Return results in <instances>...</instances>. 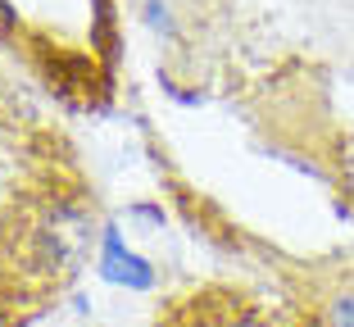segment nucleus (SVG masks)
I'll return each mask as SVG.
<instances>
[{
	"instance_id": "nucleus-1",
	"label": "nucleus",
	"mask_w": 354,
	"mask_h": 327,
	"mask_svg": "<svg viewBox=\"0 0 354 327\" xmlns=\"http://www.w3.org/2000/svg\"><path fill=\"white\" fill-rule=\"evenodd\" d=\"M100 273L109 277V282H118V286H150L155 277H150V264L141 259V254H132L123 241H118V232H109L104 236V254H100Z\"/></svg>"
},
{
	"instance_id": "nucleus-2",
	"label": "nucleus",
	"mask_w": 354,
	"mask_h": 327,
	"mask_svg": "<svg viewBox=\"0 0 354 327\" xmlns=\"http://www.w3.org/2000/svg\"><path fill=\"white\" fill-rule=\"evenodd\" d=\"M332 327H354V296H345V300L332 305Z\"/></svg>"
}]
</instances>
